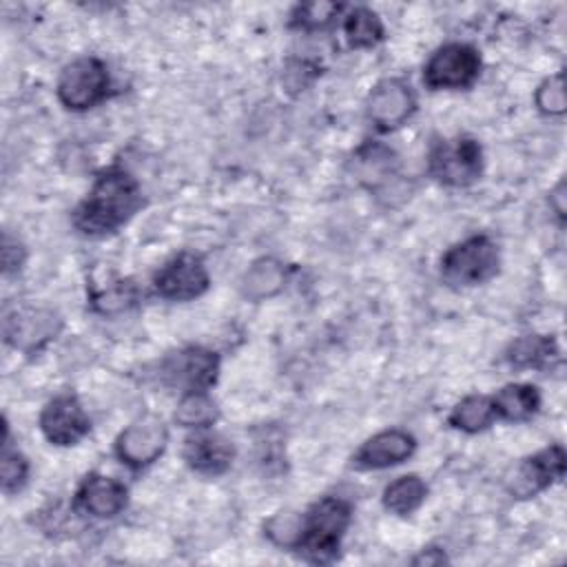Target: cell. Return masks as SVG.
<instances>
[{
  "label": "cell",
  "instance_id": "obj_1",
  "mask_svg": "<svg viewBox=\"0 0 567 567\" xmlns=\"http://www.w3.org/2000/svg\"><path fill=\"white\" fill-rule=\"evenodd\" d=\"M142 206V193L126 171H104L84 202L75 208L73 221L86 235H106L126 224Z\"/></svg>",
  "mask_w": 567,
  "mask_h": 567
},
{
  "label": "cell",
  "instance_id": "obj_2",
  "mask_svg": "<svg viewBox=\"0 0 567 567\" xmlns=\"http://www.w3.org/2000/svg\"><path fill=\"white\" fill-rule=\"evenodd\" d=\"M350 525V505L337 496H323L303 516L299 551L312 563H328L337 556L341 536Z\"/></svg>",
  "mask_w": 567,
  "mask_h": 567
},
{
  "label": "cell",
  "instance_id": "obj_3",
  "mask_svg": "<svg viewBox=\"0 0 567 567\" xmlns=\"http://www.w3.org/2000/svg\"><path fill=\"white\" fill-rule=\"evenodd\" d=\"M498 270V250L485 235L467 237L452 246L441 259V275L450 286H476L494 277Z\"/></svg>",
  "mask_w": 567,
  "mask_h": 567
},
{
  "label": "cell",
  "instance_id": "obj_4",
  "mask_svg": "<svg viewBox=\"0 0 567 567\" xmlns=\"http://www.w3.org/2000/svg\"><path fill=\"white\" fill-rule=\"evenodd\" d=\"M109 71L97 58H78L58 80V97L71 111H84L106 97Z\"/></svg>",
  "mask_w": 567,
  "mask_h": 567
},
{
  "label": "cell",
  "instance_id": "obj_5",
  "mask_svg": "<svg viewBox=\"0 0 567 567\" xmlns=\"http://www.w3.org/2000/svg\"><path fill=\"white\" fill-rule=\"evenodd\" d=\"M430 175L447 186H467L481 175L483 153L476 140H441L430 151Z\"/></svg>",
  "mask_w": 567,
  "mask_h": 567
},
{
  "label": "cell",
  "instance_id": "obj_6",
  "mask_svg": "<svg viewBox=\"0 0 567 567\" xmlns=\"http://www.w3.org/2000/svg\"><path fill=\"white\" fill-rule=\"evenodd\" d=\"M219 372V359L215 352L190 346L168 354L159 365V377L168 388H177L184 394L206 392Z\"/></svg>",
  "mask_w": 567,
  "mask_h": 567
},
{
  "label": "cell",
  "instance_id": "obj_7",
  "mask_svg": "<svg viewBox=\"0 0 567 567\" xmlns=\"http://www.w3.org/2000/svg\"><path fill=\"white\" fill-rule=\"evenodd\" d=\"M481 69V58L474 47L450 42L432 53L423 69V82L430 89H463L470 86Z\"/></svg>",
  "mask_w": 567,
  "mask_h": 567
},
{
  "label": "cell",
  "instance_id": "obj_8",
  "mask_svg": "<svg viewBox=\"0 0 567 567\" xmlns=\"http://www.w3.org/2000/svg\"><path fill=\"white\" fill-rule=\"evenodd\" d=\"M210 279L204 261L193 252H179L153 277L155 292L164 299L188 301L206 292Z\"/></svg>",
  "mask_w": 567,
  "mask_h": 567
},
{
  "label": "cell",
  "instance_id": "obj_9",
  "mask_svg": "<svg viewBox=\"0 0 567 567\" xmlns=\"http://www.w3.org/2000/svg\"><path fill=\"white\" fill-rule=\"evenodd\" d=\"M60 326L62 321L53 310L40 306H22L4 315V339L16 350L33 352L51 341Z\"/></svg>",
  "mask_w": 567,
  "mask_h": 567
},
{
  "label": "cell",
  "instance_id": "obj_10",
  "mask_svg": "<svg viewBox=\"0 0 567 567\" xmlns=\"http://www.w3.org/2000/svg\"><path fill=\"white\" fill-rule=\"evenodd\" d=\"M166 443V425L157 416H142L117 436L115 452L126 465L146 467L157 461V456H162Z\"/></svg>",
  "mask_w": 567,
  "mask_h": 567
},
{
  "label": "cell",
  "instance_id": "obj_11",
  "mask_svg": "<svg viewBox=\"0 0 567 567\" xmlns=\"http://www.w3.org/2000/svg\"><path fill=\"white\" fill-rule=\"evenodd\" d=\"M40 430L53 445H75L89 434L91 421L73 394L51 399L40 414Z\"/></svg>",
  "mask_w": 567,
  "mask_h": 567
},
{
  "label": "cell",
  "instance_id": "obj_12",
  "mask_svg": "<svg viewBox=\"0 0 567 567\" xmlns=\"http://www.w3.org/2000/svg\"><path fill=\"white\" fill-rule=\"evenodd\" d=\"M565 472V452L560 445H549L543 452L527 456L514 470V476L507 478L509 494L518 498H529L558 481Z\"/></svg>",
  "mask_w": 567,
  "mask_h": 567
},
{
  "label": "cell",
  "instance_id": "obj_13",
  "mask_svg": "<svg viewBox=\"0 0 567 567\" xmlns=\"http://www.w3.org/2000/svg\"><path fill=\"white\" fill-rule=\"evenodd\" d=\"M416 100L403 80H381L368 95V117L383 131L401 126L414 113Z\"/></svg>",
  "mask_w": 567,
  "mask_h": 567
},
{
  "label": "cell",
  "instance_id": "obj_14",
  "mask_svg": "<svg viewBox=\"0 0 567 567\" xmlns=\"http://www.w3.org/2000/svg\"><path fill=\"white\" fill-rule=\"evenodd\" d=\"M414 447H416V441L412 434L403 430H383L370 436L359 447L352 461L361 470H383V467L403 463L408 456H412Z\"/></svg>",
  "mask_w": 567,
  "mask_h": 567
},
{
  "label": "cell",
  "instance_id": "obj_15",
  "mask_svg": "<svg viewBox=\"0 0 567 567\" xmlns=\"http://www.w3.org/2000/svg\"><path fill=\"white\" fill-rule=\"evenodd\" d=\"M126 496L128 492L124 483L111 476L89 474L78 487L75 505L95 518H113L124 509Z\"/></svg>",
  "mask_w": 567,
  "mask_h": 567
},
{
  "label": "cell",
  "instance_id": "obj_16",
  "mask_svg": "<svg viewBox=\"0 0 567 567\" xmlns=\"http://www.w3.org/2000/svg\"><path fill=\"white\" fill-rule=\"evenodd\" d=\"M233 456H235V450L230 441L210 432L195 434L186 439V445H184L186 465L206 476L224 474L230 467Z\"/></svg>",
  "mask_w": 567,
  "mask_h": 567
},
{
  "label": "cell",
  "instance_id": "obj_17",
  "mask_svg": "<svg viewBox=\"0 0 567 567\" xmlns=\"http://www.w3.org/2000/svg\"><path fill=\"white\" fill-rule=\"evenodd\" d=\"M286 286V268L272 257L257 259L241 279V292L250 301L275 297Z\"/></svg>",
  "mask_w": 567,
  "mask_h": 567
},
{
  "label": "cell",
  "instance_id": "obj_18",
  "mask_svg": "<svg viewBox=\"0 0 567 567\" xmlns=\"http://www.w3.org/2000/svg\"><path fill=\"white\" fill-rule=\"evenodd\" d=\"M492 405H494L496 416L518 423V421H527L536 414V410L540 408V394L534 385L509 383L492 396Z\"/></svg>",
  "mask_w": 567,
  "mask_h": 567
},
{
  "label": "cell",
  "instance_id": "obj_19",
  "mask_svg": "<svg viewBox=\"0 0 567 567\" xmlns=\"http://www.w3.org/2000/svg\"><path fill=\"white\" fill-rule=\"evenodd\" d=\"M507 359L516 368H549L558 361V346L551 337L529 334L512 343Z\"/></svg>",
  "mask_w": 567,
  "mask_h": 567
},
{
  "label": "cell",
  "instance_id": "obj_20",
  "mask_svg": "<svg viewBox=\"0 0 567 567\" xmlns=\"http://www.w3.org/2000/svg\"><path fill=\"white\" fill-rule=\"evenodd\" d=\"M427 496V487L425 483L414 476V474H408V476H401L396 481H392L385 492H383V505L399 514V516H405V514H412L414 509L421 507V503L425 501Z\"/></svg>",
  "mask_w": 567,
  "mask_h": 567
},
{
  "label": "cell",
  "instance_id": "obj_21",
  "mask_svg": "<svg viewBox=\"0 0 567 567\" xmlns=\"http://www.w3.org/2000/svg\"><path fill=\"white\" fill-rule=\"evenodd\" d=\"M494 405H492V399L487 396H478V394H472V396H465L463 401H458L452 412H450V423L456 427V430H463V432H481L485 430L492 421H494Z\"/></svg>",
  "mask_w": 567,
  "mask_h": 567
},
{
  "label": "cell",
  "instance_id": "obj_22",
  "mask_svg": "<svg viewBox=\"0 0 567 567\" xmlns=\"http://www.w3.org/2000/svg\"><path fill=\"white\" fill-rule=\"evenodd\" d=\"M343 31H346L350 47H354V49L374 47L383 38V24H381L379 16L365 7H357L346 16Z\"/></svg>",
  "mask_w": 567,
  "mask_h": 567
},
{
  "label": "cell",
  "instance_id": "obj_23",
  "mask_svg": "<svg viewBox=\"0 0 567 567\" xmlns=\"http://www.w3.org/2000/svg\"><path fill=\"white\" fill-rule=\"evenodd\" d=\"M217 419V405L206 392H188L175 410V421L184 427H208Z\"/></svg>",
  "mask_w": 567,
  "mask_h": 567
},
{
  "label": "cell",
  "instance_id": "obj_24",
  "mask_svg": "<svg viewBox=\"0 0 567 567\" xmlns=\"http://www.w3.org/2000/svg\"><path fill=\"white\" fill-rule=\"evenodd\" d=\"M135 299H137V290H135V286L131 281H115L111 286H106L104 290L93 292L95 310L106 312V315H113V312L131 308L135 303Z\"/></svg>",
  "mask_w": 567,
  "mask_h": 567
},
{
  "label": "cell",
  "instance_id": "obj_25",
  "mask_svg": "<svg viewBox=\"0 0 567 567\" xmlns=\"http://www.w3.org/2000/svg\"><path fill=\"white\" fill-rule=\"evenodd\" d=\"M303 516H297L295 512H279L266 523V534L272 543L284 547H297L301 538Z\"/></svg>",
  "mask_w": 567,
  "mask_h": 567
},
{
  "label": "cell",
  "instance_id": "obj_26",
  "mask_svg": "<svg viewBox=\"0 0 567 567\" xmlns=\"http://www.w3.org/2000/svg\"><path fill=\"white\" fill-rule=\"evenodd\" d=\"M29 474V465L20 452L9 450V439H2V463H0V478H2V489L7 494L18 492Z\"/></svg>",
  "mask_w": 567,
  "mask_h": 567
},
{
  "label": "cell",
  "instance_id": "obj_27",
  "mask_svg": "<svg viewBox=\"0 0 567 567\" xmlns=\"http://www.w3.org/2000/svg\"><path fill=\"white\" fill-rule=\"evenodd\" d=\"M341 11V4L337 2H308L299 4L295 11V24L308 31L328 27Z\"/></svg>",
  "mask_w": 567,
  "mask_h": 567
},
{
  "label": "cell",
  "instance_id": "obj_28",
  "mask_svg": "<svg viewBox=\"0 0 567 567\" xmlns=\"http://www.w3.org/2000/svg\"><path fill=\"white\" fill-rule=\"evenodd\" d=\"M536 106L547 113V115H563L567 109V97H565V84H563V73H556L547 78L538 91H536Z\"/></svg>",
  "mask_w": 567,
  "mask_h": 567
},
{
  "label": "cell",
  "instance_id": "obj_29",
  "mask_svg": "<svg viewBox=\"0 0 567 567\" xmlns=\"http://www.w3.org/2000/svg\"><path fill=\"white\" fill-rule=\"evenodd\" d=\"M24 261V248L13 241L9 235H4V241H2V264H4V272H11V270H18Z\"/></svg>",
  "mask_w": 567,
  "mask_h": 567
},
{
  "label": "cell",
  "instance_id": "obj_30",
  "mask_svg": "<svg viewBox=\"0 0 567 567\" xmlns=\"http://www.w3.org/2000/svg\"><path fill=\"white\" fill-rule=\"evenodd\" d=\"M563 190H565V184L560 182V184H558V188H556V190L549 195V199H551V202H558V199H563ZM563 210H565L563 206H556V213H558L560 217H563Z\"/></svg>",
  "mask_w": 567,
  "mask_h": 567
}]
</instances>
